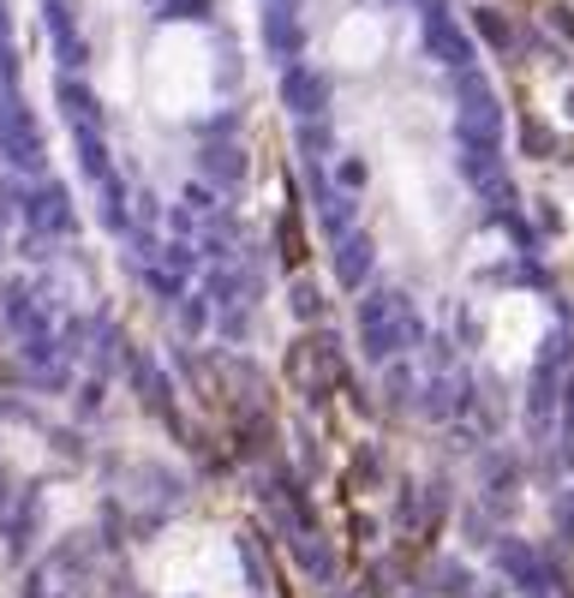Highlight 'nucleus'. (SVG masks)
Wrapping results in <instances>:
<instances>
[{
    "label": "nucleus",
    "instance_id": "f257e3e1",
    "mask_svg": "<svg viewBox=\"0 0 574 598\" xmlns=\"http://www.w3.org/2000/svg\"><path fill=\"white\" fill-rule=\"evenodd\" d=\"M407 336H413V317H407L401 294H383V312H377V305H365V341H377V348H372L377 360H383V353H401Z\"/></svg>",
    "mask_w": 574,
    "mask_h": 598
},
{
    "label": "nucleus",
    "instance_id": "f03ea898",
    "mask_svg": "<svg viewBox=\"0 0 574 598\" xmlns=\"http://www.w3.org/2000/svg\"><path fill=\"white\" fill-rule=\"evenodd\" d=\"M563 413H569V425H574V377H569V396H563Z\"/></svg>",
    "mask_w": 574,
    "mask_h": 598
}]
</instances>
